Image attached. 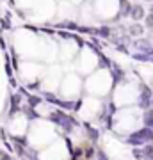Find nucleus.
<instances>
[{
    "label": "nucleus",
    "instance_id": "9d476101",
    "mask_svg": "<svg viewBox=\"0 0 153 160\" xmlns=\"http://www.w3.org/2000/svg\"><path fill=\"white\" fill-rule=\"evenodd\" d=\"M142 34H144V27L139 22H134L128 27V36H132V38H142Z\"/></svg>",
    "mask_w": 153,
    "mask_h": 160
},
{
    "label": "nucleus",
    "instance_id": "5701e85b",
    "mask_svg": "<svg viewBox=\"0 0 153 160\" xmlns=\"http://www.w3.org/2000/svg\"><path fill=\"white\" fill-rule=\"evenodd\" d=\"M148 39H150V41H153V30L150 32V38H148Z\"/></svg>",
    "mask_w": 153,
    "mask_h": 160
},
{
    "label": "nucleus",
    "instance_id": "f03ea898",
    "mask_svg": "<svg viewBox=\"0 0 153 160\" xmlns=\"http://www.w3.org/2000/svg\"><path fill=\"white\" fill-rule=\"evenodd\" d=\"M151 102H153V89H150L146 84H141L137 105H139L142 110H148V109H151Z\"/></svg>",
    "mask_w": 153,
    "mask_h": 160
},
{
    "label": "nucleus",
    "instance_id": "412c9836",
    "mask_svg": "<svg viewBox=\"0 0 153 160\" xmlns=\"http://www.w3.org/2000/svg\"><path fill=\"white\" fill-rule=\"evenodd\" d=\"M94 157H96V160H109L107 153H105L103 149H98V151H96V155H94Z\"/></svg>",
    "mask_w": 153,
    "mask_h": 160
},
{
    "label": "nucleus",
    "instance_id": "39448f33",
    "mask_svg": "<svg viewBox=\"0 0 153 160\" xmlns=\"http://www.w3.org/2000/svg\"><path fill=\"white\" fill-rule=\"evenodd\" d=\"M130 18L134 22H141L142 18H146L144 7H142L141 4H134V6H132V11H130Z\"/></svg>",
    "mask_w": 153,
    "mask_h": 160
},
{
    "label": "nucleus",
    "instance_id": "2eb2a0df",
    "mask_svg": "<svg viewBox=\"0 0 153 160\" xmlns=\"http://www.w3.org/2000/svg\"><path fill=\"white\" fill-rule=\"evenodd\" d=\"M22 112L25 114V118L27 119H39V114L36 112L34 107H30V105H27V107H22Z\"/></svg>",
    "mask_w": 153,
    "mask_h": 160
},
{
    "label": "nucleus",
    "instance_id": "4468645a",
    "mask_svg": "<svg viewBox=\"0 0 153 160\" xmlns=\"http://www.w3.org/2000/svg\"><path fill=\"white\" fill-rule=\"evenodd\" d=\"M85 133H87V137H89L93 142H96L98 139H100V130L94 128V126H91V125H85Z\"/></svg>",
    "mask_w": 153,
    "mask_h": 160
},
{
    "label": "nucleus",
    "instance_id": "0eeeda50",
    "mask_svg": "<svg viewBox=\"0 0 153 160\" xmlns=\"http://www.w3.org/2000/svg\"><path fill=\"white\" fill-rule=\"evenodd\" d=\"M79 27H80V25L77 22H73V20H64V22H61V23H57V25H55V29L69 30V32H77Z\"/></svg>",
    "mask_w": 153,
    "mask_h": 160
},
{
    "label": "nucleus",
    "instance_id": "6e6552de",
    "mask_svg": "<svg viewBox=\"0 0 153 160\" xmlns=\"http://www.w3.org/2000/svg\"><path fill=\"white\" fill-rule=\"evenodd\" d=\"M125 142L128 144V146H132V148H142V146L146 144L141 137H139V135H137L135 132H134V133H130V135L125 139Z\"/></svg>",
    "mask_w": 153,
    "mask_h": 160
},
{
    "label": "nucleus",
    "instance_id": "7ed1b4c3",
    "mask_svg": "<svg viewBox=\"0 0 153 160\" xmlns=\"http://www.w3.org/2000/svg\"><path fill=\"white\" fill-rule=\"evenodd\" d=\"M43 98H45L48 103H52V105H59L61 109L64 110H71L75 107L73 102H66V100H61V98H57L54 92H43Z\"/></svg>",
    "mask_w": 153,
    "mask_h": 160
},
{
    "label": "nucleus",
    "instance_id": "bb28decb",
    "mask_svg": "<svg viewBox=\"0 0 153 160\" xmlns=\"http://www.w3.org/2000/svg\"><path fill=\"white\" fill-rule=\"evenodd\" d=\"M151 109H153V102H151Z\"/></svg>",
    "mask_w": 153,
    "mask_h": 160
},
{
    "label": "nucleus",
    "instance_id": "4be33fe9",
    "mask_svg": "<svg viewBox=\"0 0 153 160\" xmlns=\"http://www.w3.org/2000/svg\"><path fill=\"white\" fill-rule=\"evenodd\" d=\"M0 160H13V157L7 153H0Z\"/></svg>",
    "mask_w": 153,
    "mask_h": 160
},
{
    "label": "nucleus",
    "instance_id": "dca6fc26",
    "mask_svg": "<svg viewBox=\"0 0 153 160\" xmlns=\"http://www.w3.org/2000/svg\"><path fill=\"white\" fill-rule=\"evenodd\" d=\"M132 57H134V61H139V62H151V55L144 53V52H135Z\"/></svg>",
    "mask_w": 153,
    "mask_h": 160
},
{
    "label": "nucleus",
    "instance_id": "a211bd4d",
    "mask_svg": "<svg viewBox=\"0 0 153 160\" xmlns=\"http://www.w3.org/2000/svg\"><path fill=\"white\" fill-rule=\"evenodd\" d=\"M39 103H43V100H41V96H28L27 94V105H30V107H38Z\"/></svg>",
    "mask_w": 153,
    "mask_h": 160
},
{
    "label": "nucleus",
    "instance_id": "f3484780",
    "mask_svg": "<svg viewBox=\"0 0 153 160\" xmlns=\"http://www.w3.org/2000/svg\"><path fill=\"white\" fill-rule=\"evenodd\" d=\"M132 157L135 160H148V157H146V153H144L142 148H134L132 149Z\"/></svg>",
    "mask_w": 153,
    "mask_h": 160
},
{
    "label": "nucleus",
    "instance_id": "9b49d317",
    "mask_svg": "<svg viewBox=\"0 0 153 160\" xmlns=\"http://www.w3.org/2000/svg\"><path fill=\"white\" fill-rule=\"evenodd\" d=\"M110 75H112V80H114V82H119V80L125 78V71L119 68L116 62H112V66H110Z\"/></svg>",
    "mask_w": 153,
    "mask_h": 160
},
{
    "label": "nucleus",
    "instance_id": "1a4fd4ad",
    "mask_svg": "<svg viewBox=\"0 0 153 160\" xmlns=\"http://www.w3.org/2000/svg\"><path fill=\"white\" fill-rule=\"evenodd\" d=\"M135 133L139 135V137L144 141V142H153V130L151 128H148V126H142V128H139V130H135Z\"/></svg>",
    "mask_w": 153,
    "mask_h": 160
},
{
    "label": "nucleus",
    "instance_id": "393cba45",
    "mask_svg": "<svg viewBox=\"0 0 153 160\" xmlns=\"http://www.w3.org/2000/svg\"><path fill=\"white\" fill-rule=\"evenodd\" d=\"M150 12H153V4H151V7H150Z\"/></svg>",
    "mask_w": 153,
    "mask_h": 160
},
{
    "label": "nucleus",
    "instance_id": "f257e3e1",
    "mask_svg": "<svg viewBox=\"0 0 153 160\" xmlns=\"http://www.w3.org/2000/svg\"><path fill=\"white\" fill-rule=\"evenodd\" d=\"M48 119H50L54 125L61 126L64 132H69V133L73 132L75 125H77V121H75L69 114H66L64 110H54V112H50V114H48Z\"/></svg>",
    "mask_w": 153,
    "mask_h": 160
},
{
    "label": "nucleus",
    "instance_id": "423d86ee",
    "mask_svg": "<svg viewBox=\"0 0 153 160\" xmlns=\"http://www.w3.org/2000/svg\"><path fill=\"white\" fill-rule=\"evenodd\" d=\"M114 34L112 27H107V25H102V27H96L94 29V36L96 38H102V39H110V36Z\"/></svg>",
    "mask_w": 153,
    "mask_h": 160
},
{
    "label": "nucleus",
    "instance_id": "ddd939ff",
    "mask_svg": "<svg viewBox=\"0 0 153 160\" xmlns=\"http://www.w3.org/2000/svg\"><path fill=\"white\" fill-rule=\"evenodd\" d=\"M142 125L153 130V109H148L142 112Z\"/></svg>",
    "mask_w": 153,
    "mask_h": 160
},
{
    "label": "nucleus",
    "instance_id": "a878e982",
    "mask_svg": "<svg viewBox=\"0 0 153 160\" xmlns=\"http://www.w3.org/2000/svg\"><path fill=\"white\" fill-rule=\"evenodd\" d=\"M146 2H151V4H153V0H146Z\"/></svg>",
    "mask_w": 153,
    "mask_h": 160
},
{
    "label": "nucleus",
    "instance_id": "6ab92c4d",
    "mask_svg": "<svg viewBox=\"0 0 153 160\" xmlns=\"http://www.w3.org/2000/svg\"><path fill=\"white\" fill-rule=\"evenodd\" d=\"M142 149H144V153H146L148 158H153V142H148L142 146Z\"/></svg>",
    "mask_w": 153,
    "mask_h": 160
},
{
    "label": "nucleus",
    "instance_id": "b1692460",
    "mask_svg": "<svg viewBox=\"0 0 153 160\" xmlns=\"http://www.w3.org/2000/svg\"><path fill=\"white\" fill-rule=\"evenodd\" d=\"M150 55H151V59H153V48H151V50H150Z\"/></svg>",
    "mask_w": 153,
    "mask_h": 160
},
{
    "label": "nucleus",
    "instance_id": "aec40b11",
    "mask_svg": "<svg viewBox=\"0 0 153 160\" xmlns=\"http://www.w3.org/2000/svg\"><path fill=\"white\" fill-rule=\"evenodd\" d=\"M144 20H146V27H148L150 30H153V12L146 14V18H144Z\"/></svg>",
    "mask_w": 153,
    "mask_h": 160
},
{
    "label": "nucleus",
    "instance_id": "f8f14e48",
    "mask_svg": "<svg viewBox=\"0 0 153 160\" xmlns=\"http://www.w3.org/2000/svg\"><path fill=\"white\" fill-rule=\"evenodd\" d=\"M132 6L134 4H130L128 0H119V16H130V11H132Z\"/></svg>",
    "mask_w": 153,
    "mask_h": 160
},
{
    "label": "nucleus",
    "instance_id": "20e7f679",
    "mask_svg": "<svg viewBox=\"0 0 153 160\" xmlns=\"http://www.w3.org/2000/svg\"><path fill=\"white\" fill-rule=\"evenodd\" d=\"M132 46H134L137 52H144V53H150V50L153 48L151 41L146 39V38H137V39L132 43Z\"/></svg>",
    "mask_w": 153,
    "mask_h": 160
},
{
    "label": "nucleus",
    "instance_id": "cd10ccee",
    "mask_svg": "<svg viewBox=\"0 0 153 160\" xmlns=\"http://www.w3.org/2000/svg\"><path fill=\"white\" fill-rule=\"evenodd\" d=\"M148 160H153V158H148Z\"/></svg>",
    "mask_w": 153,
    "mask_h": 160
}]
</instances>
